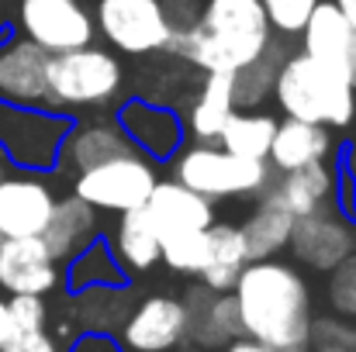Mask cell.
Instances as JSON below:
<instances>
[{
    "mask_svg": "<svg viewBox=\"0 0 356 352\" xmlns=\"http://www.w3.org/2000/svg\"><path fill=\"white\" fill-rule=\"evenodd\" d=\"M242 339L277 352H308L312 332V287L291 262L259 259L245 262L236 287Z\"/></svg>",
    "mask_w": 356,
    "mask_h": 352,
    "instance_id": "1",
    "label": "cell"
},
{
    "mask_svg": "<svg viewBox=\"0 0 356 352\" xmlns=\"http://www.w3.org/2000/svg\"><path fill=\"white\" fill-rule=\"evenodd\" d=\"M273 31L259 0H204L201 17L187 31H173L166 52L201 73H238L266 45Z\"/></svg>",
    "mask_w": 356,
    "mask_h": 352,
    "instance_id": "2",
    "label": "cell"
},
{
    "mask_svg": "<svg viewBox=\"0 0 356 352\" xmlns=\"http://www.w3.org/2000/svg\"><path fill=\"white\" fill-rule=\"evenodd\" d=\"M273 97L284 117L322 124V128H350L356 121V90L329 66L305 52H291L277 73Z\"/></svg>",
    "mask_w": 356,
    "mask_h": 352,
    "instance_id": "3",
    "label": "cell"
},
{
    "mask_svg": "<svg viewBox=\"0 0 356 352\" xmlns=\"http://www.w3.org/2000/svg\"><path fill=\"white\" fill-rule=\"evenodd\" d=\"M173 180L215 204L222 197H263L277 173L263 159H238L215 142H201L173 156Z\"/></svg>",
    "mask_w": 356,
    "mask_h": 352,
    "instance_id": "4",
    "label": "cell"
},
{
    "mask_svg": "<svg viewBox=\"0 0 356 352\" xmlns=\"http://www.w3.org/2000/svg\"><path fill=\"white\" fill-rule=\"evenodd\" d=\"M124 87L118 56L97 45L63 52L49 59V108L45 111H83L111 104Z\"/></svg>",
    "mask_w": 356,
    "mask_h": 352,
    "instance_id": "5",
    "label": "cell"
},
{
    "mask_svg": "<svg viewBox=\"0 0 356 352\" xmlns=\"http://www.w3.org/2000/svg\"><path fill=\"white\" fill-rule=\"evenodd\" d=\"M17 24L49 56L94 45L97 24L83 0H17Z\"/></svg>",
    "mask_w": 356,
    "mask_h": 352,
    "instance_id": "6",
    "label": "cell"
},
{
    "mask_svg": "<svg viewBox=\"0 0 356 352\" xmlns=\"http://www.w3.org/2000/svg\"><path fill=\"white\" fill-rule=\"evenodd\" d=\"M94 24L108 38V45L124 56L163 52L173 38L159 0H97Z\"/></svg>",
    "mask_w": 356,
    "mask_h": 352,
    "instance_id": "7",
    "label": "cell"
},
{
    "mask_svg": "<svg viewBox=\"0 0 356 352\" xmlns=\"http://www.w3.org/2000/svg\"><path fill=\"white\" fill-rule=\"evenodd\" d=\"M152 187H156L152 162L142 156H128V159H111V162L83 169L73 183V194L87 201L94 211L124 215V211L145 208Z\"/></svg>",
    "mask_w": 356,
    "mask_h": 352,
    "instance_id": "8",
    "label": "cell"
},
{
    "mask_svg": "<svg viewBox=\"0 0 356 352\" xmlns=\"http://www.w3.org/2000/svg\"><path fill=\"white\" fill-rule=\"evenodd\" d=\"M49 52L24 35L0 42V104L45 111L49 108Z\"/></svg>",
    "mask_w": 356,
    "mask_h": 352,
    "instance_id": "9",
    "label": "cell"
},
{
    "mask_svg": "<svg viewBox=\"0 0 356 352\" xmlns=\"http://www.w3.org/2000/svg\"><path fill=\"white\" fill-rule=\"evenodd\" d=\"M287 245L301 266L329 273L356 249V232L339 215V208H318L305 218H294Z\"/></svg>",
    "mask_w": 356,
    "mask_h": 352,
    "instance_id": "10",
    "label": "cell"
},
{
    "mask_svg": "<svg viewBox=\"0 0 356 352\" xmlns=\"http://www.w3.org/2000/svg\"><path fill=\"white\" fill-rule=\"evenodd\" d=\"M187 339V311L177 297H145L121 325L128 352H170Z\"/></svg>",
    "mask_w": 356,
    "mask_h": 352,
    "instance_id": "11",
    "label": "cell"
},
{
    "mask_svg": "<svg viewBox=\"0 0 356 352\" xmlns=\"http://www.w3.org/2000/svg\"><path fill=\"white\" fill-rule=\"evenodd\" d=\"M63 283L59 262L49 255L42 238H0V287L17 297H42Z\"/></svg>",
    "mask_w": 356,
    "mask_h": 352,
    "instance_id": "12",
    "label": "cell"
},
{
    "mask_svg": "<svg viewBox=\"0 0 356 352\" xmlns=\"http://www.w3.org/2000/svg\"><path fill=\"white\" fill-rule=\"evenodd\" d=\"M56 208V194L38 176L0 180V238H42Z\"/></svg>",
    "mask_w": 356,
    "mask_h": 352,
    "instance_id": "13",
    "label": "cell"
},
{
    "mask_svg": "<svg viewBox=\"0 0 356 352\" xmlns=\"http://www.w3.org/2000/svg\"><path fill=\"white\" fill-rule=\"evenodd\" d=\"M145 218L152 225L156 238H173L184 232H204L215 225V204L194 190H187L177 180H156L149 201H145Z\"/></svg>",
    "mask_w": 356,
    "mask_h": 352,
    "instance_id": "14",
    "label": "cell"
},
{
    "mask_svg": "<svg viewBox=\"0 0 356 352\" xmlns=\"http://www.w3.org/2000/svg\"><path fill=\"white\" fill-rule=\"evenodd\" d=\"M301 42H305V56L336 69L356 90V35L332 0H322L312 10L308 24L301 28Z\"/></svg>",
    "mask_w": 356,
    "mask_h": 352,
    "instance_id": "15",
    "label": "cell"
},
{
    "mask_svg": "<svg viewBox=\"0 0 356 352\" xmlns=\"http://www.w3.org/2000/svg\"><path fill=\"white\" fill-rule=\"evenodd\" d=\"M115 121L142 159L163 162V159H173L184 145V121L177 117V111H170L163 104L128 101Z\"/></svg>",
    "mask_w": 356,
    "mask_h": 352,
    "instance_id": "16",
    "label": "cell"
},
{
    "mask_svg": "<svg viewBox=\"0 0 356 352\" xmlns=\"http://www.w3.org/2000/svg\"><path fill=\"white\" fill-rule=\"evenodd\" d=\"M180 304L187 311V339L201 349H225L229 342L242 339L232 294H211L204 283H197L184 294Z\"/></svg>",
    "mask_w": 356,
    "mask_h": 352,
    "instance_id": "17",
    "label": "cell"
},
{
    "mask_svg": "<svg viewBox=\"0 0 356 352\" xmlns=\"http://www.w3.org/2000/svg\"><path fill=\"white\" fill-rule=\"evenodd\" d=\"M266 194H273L287 215L305 218L318 208H339V176L332 162H312V166L280 173Z\"/></svg>",
    "mask_w": 356,
    "mask_h": 352,
    "instance_id": "18",
    "label": "cell"
},
{
    "mask_svg": "<svg viewBox=\"0 0 356 352\" xmlns=\"http://www.w3.org/2000/svg\"><path fill=\"white\" fill-rule=\"evenodd\" d=\"M332 152H336L332 128L284 117V121H277L266 162H270L273 173H291V169H301V166H312V162H329Z\"/></svg>",
    "mask_w": 356,
    "mask_h": 352,
    "instance_id": "19",
    "label": "cell"
},
{
    "mask_svg": "<svg viewBox=\"0 0 356 352\" xmlns=\"http://www.w3.org/2000/svg\"><path fill=\"white\" fill-rule=\"evenodd\" d=\"M97 225H101V215L87 201L70 194V197L56 201L52 218L42 232V245L49 249V255L56 262H70L73 255H80L97 238Z\"/></svg>",
    "mask_w": 356,
    "mask_h": 352,
    "instance_id": "20",
    "label": "cell"
},
{
    "mask_svg": "<svg viewBox=\"0 0 356 352\" xmlns=\"http://www.w3.org/2000/svg\"><path fill=\"white\" fill-rule=\"evenodd\" d=\"M56 156L83 173L90 166H101V162H111V159H128V156H138V152L128 142V135L118 128V121H94V124L66 131Z\"/></svg>",
    "mask_w": 356,
    "mask_h": 352,
    "instance_id": "21",
    "label": "cell"
},
{
    "mask_svg": "<svg viewBox=\"0 0 356 352\" xmlns=\"http://www.w3.org/2000/svg\"><path fill=\"white\" fill-rule=\"evenodd\" d=\"M291 228H294V215H287V211L277 204V197H273V194H263V197H259V204L252 208V215L238 225L249 262L273 259L280 249H287V242H291Z\"/></svg>",
    "mask_w": 356,
    "mask_h": 352,
    "instance_id": "22",
    "label": "cell"
},
{
    "mask_svg": "<svg viewBox=\"0 0 356 352\" xmlns=\"http://www.w3.org/2000/svg\"><path fill=\"white\" fill-rule=\"evenodd\" d=\"M208 262L201 269V283L211 290V294H232L238 273L245 269L249 255H245V245H242V232L238 225L229 221H215L208 232Z\"/></svg>",
    "mask_w": 356,
    "mask_h": 352,
    "instance_id": "23",
    "label": "cell"
},
{
    "mask_svg": "<svg viewBox=\"0 0 356 352\" xmlns=\"http://www.w3.org/2000/svg\"><path fill=\"white\" fill-rule=\"evenodd\" d=\"M108 249L118 259L124 276L128 273H145V269H152L159 262V238H156L149 218H145V208L118 215V225H115V235H111Z\"/></svg>",
    "mask_w": 356,
    "mask_h": 352,
    "instance_id": "24",
    "label": "cell"
},
{
    "mask_svg": "<svg viewBox=\"0 0 356 352\" xmlns=\"http://www.w3.org/2000/svg\"><path fill=\"white\" fill-rule=\"evenodd\" d=\"M287 42L280 35L270 38V45L249 62L242 66L238 73H232V101H236V111H259V104L273 94V83H277V73L287 59Z\"/></svg>",
    "mask_w": 356,
    "mask_h": 352,
    "instance_id": "25",
    "label": "cell"
},
{
    "mask_svg": "<svg viewBox=\"0 0 356 352\" xmlns=\"http://www.w3.org/2000/svg\"><path fill=\"white\" fill-rule=\"evenodd\" d=\"M232 111V73H204L197 97L191 104V135H197L201 142H218Z\"/></svg>",
    "mask_w": 356,
    "mask_h": 352,
    "instance_id": "26",
    "label": "cell"
},
{
    "mask_svg": "<svg viewBox=\"0 0 356 352\" xmlns=\"http://www.w3.org/2000/svg\"><path fill=\"white\" fill-rule=\"evenodd\" d=\"M277 131V117L266 111H232L222 135H218V149L232 152L238 159H263L270 156V142Z\"/></svg>",
    "mask_w": 356,
    "mask_h": 352,
    "instance_id": "27",
    "label": "cell"
},
{
    "mask_svg": "<svg viewBox=\"0 0 356 352\" xmlns=\"http://www.w3.org/2000/svg\"><path fill=\"white\" fill-rule=\"evenodd\" d=\"M66 283L73 290H87V287H124V273H121L118 259L111 255L108 242L94 238L80 255L70 259Z\"/></svg>",
    "mask_w": 356,
    "mask_h": 352,
    "instance_id": "28",
    "label": "cell"
},
{
    "mask_svg": "<svg viewBox=\"0 0 356 352\" xmlns=\"http://www.w3.org/2000/svg\"><path fill=\"white\" fill-rule=\"evenodd\" d=\"M208 232V228H204ZM204 232H184L159 242V262H166L180 276H201L208 262V238Z\"/></svg>",
    "mask_w": 356,
    "mask_h": 352,
    "instance_id": "29",
    "label": "cell"
},
{
    "mask_svg": "<svg viewBox=\"0 0 356 352\" xmlns=\"http://www.w3.org/2000/svg\"><path fill=\"white\" fill-rule=\"evenodd\" d=\"M121 297H124L121 287H87V290H80V315H83V321L90 325V332H104L115 315H118L121 325H124L128 315L118 311Z\"/></svg>",
    "mask_w": 356,
    "mask_h": 352,
    "instance_id": "30",
    "label": "cell"
},
{
    "mask_svg": "<svg viewBox=\"0 0 356 352\" xmlns=\"http://www.w3.org/2000/svg\"><path fill=\"white\" fill-rule=\"evenodd\" d=\"M259 3H263V14L270 21V31L280 38H294V35H301V28L308 24L312 10L322 0H259Z\"/></svg>",
    "mask_w": 356,
    "mask_h": 352,
    "instance_id": "31",
    "label": "cell"
},
{
    "mask_svg": "<svg viewBox=\"0 0 356 352\" xmlns=\"http://www.w3.org/2000/svg\"><path fill=\"white\" fill-rule=\"evenodd\" d=\"M325 297H329V308L336 311V318L356 321V249L336 269H329Z\"/></svg>",
    "mask_w": 356,
    "mask_h": 352,
    "instance_id": "32",
    "label": "cell"
},
{
    "mask_svg": "<svg viewBox=\"0 0 356 352\" xmlns=\"http://www.w3.org/2000/svg\"><path fill=\"white\" fill-rule=\"evenodd\" d=\"M308 342L312 346H329V349H339V352H356V321L336 318V315L312 318Z\"/></svg>",
    "mask_w": 356,
    "mask_h": 352,
    "instance_id": "33",
    "label": "cell"
},
{
    "mask_svg": "<svg viewBox=\"0 0 356 352\" xmlns=\"http://www.w3.org/2000/svg\"><path fill=\"white\" fill-rule=\"evenodd\" d=\"M0 352H63L45 328H10Z\"/></svg>",
    "mask_w": 356,
    "mask_h": 352,
    "instance_id": "34",
    "label": "cell"
},
{
    "mask_svg": "<svg viewBox=\"0 0 356 352\" xmlns=\"http://www.w3.org/2000/svg\"><path fill=\"white\" fill-rule=\"evenodd\" d=\"M7 315H10V328H45V304H42V297L17 294V297L7 301Z\"/></svg>",
    "mask_w": 356,
    "mask_h": 352,
    "instance_id": "35",
    "label": "cell"
},
{
    "mask_svg": "<svg viewBox=\"0 0 356 352\" xmlns=\"http://www.w3.org/2000/svg\"><path fill=\"white\" fill-rule=\"evenodd\" d=\"M159 3H163V14H166L173 31L194 28L201 17V7H204V0H159Z\"/></svg>",
    "mask_w": 356,
    "mask_h": 352,
    "instance_id": "36",
    "label": "cell"
},
{
    "mask_svg": "<svg viewBox=\"0 0 356 352\" xmlns=\"http://www.w3.org/2000/svg\"><path fill=\"white\" fill-rule=\"evenodd\" d=\"M70 352H121V346L108 332H83V335L73 339Z\"/></svg>",
    "mask_w": 356,
    "mask_h": 352,
    "instance_id": "37",
    "label": "cell"
},
{
    "mask_svg": "<svg viewBox=\"0 0 356 352\" xmlns=\"http://www.w3.org/2000/svg\"><path fill=\"white\" fill-rule=\"evenodd\" d=\"M222 352H277V349H266V346H259V342H252V339H236V342H229Z\"/></svg>",
    "mask_w": 356,
    "mask_h": 352,
    "instance_id": "38",
    "label": "cell"
},
{
    "mask_svg": "<svg viewBox=\"0 0 356 352\" xmlns=\"http://www.w3.org/2000/svg\"><path fill=\"white\" fill-rule=\"evenodd\" d=\"M336 7H339V14L346 17V24L353 28V35H356V0H332Z\"/></svg>",
    "mask_w": 356,
    "mask_h": 352,
    "instance_id": "39",
    "label": "cell"
},
{
    "mask_svg": "<svg viewBox=\"0 0 356 352\" xmlns=\"http://www.w3.org/2000/svg\"><path fill=\"white\" fill-rule=\"evenodd\" d=\"M10 335V315H7V301H0V346Z\"/></svg>",
    "mask_w": 356,
    "mask_h": 352,
    "instance_id": "40",
    "label": "cell"
},
{
    "mask_svg": "<svg viewBox=\"0 0 356 352\" xmlns=\"http://www.w3.org/2000/svg\"><path fill=\"white\" fill-rule=\"evenodd\" d=\"M346 173L356 180V138H353V145H350V152H346Z\"/></svg>",
    "mask_w": 356,
    "mask_h": 352,
    "instance_id": "41",
    "label": "cell"
},
{
    "mask_svg": "<svg viewBox=\"0 0 356 352\" xmlns=\"http://www.w3.org/2000/svg\"><path fill=\"white\" fill-rule=\"evenodd\" d=\"M312 352H339V349H329V346H315Z\"/></svg>",
    "mask_w": 356,
    "mask_h": 352,
    "instance_id": "42",
    "label": "cell"
},
{
    "mask_svg": "<svg viewBox=\"0 0 356 352\" xmlns=\"http://www.w3.org/2000/svg\"><path fill=\"white\" fill-rule=\"evenodd\" d=\"M3 162H7V159H3V149H0V180H3Z\"/></svg>",
    "mask_w": 356,
    "mask_h": 352,
    "instance_id": "43",
    "label": "cell"
}]
</instances>
